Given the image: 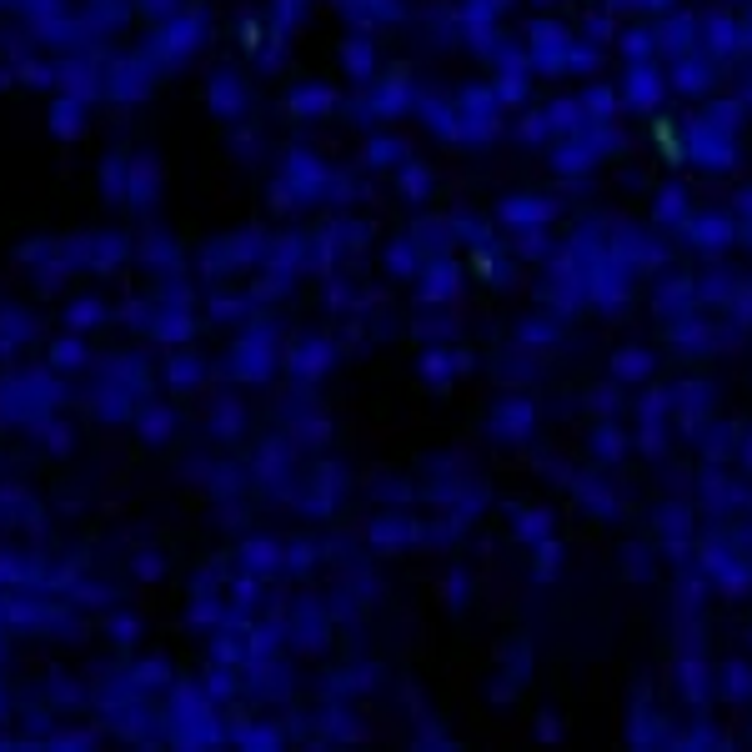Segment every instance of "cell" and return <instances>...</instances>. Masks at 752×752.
<instances>
[{"label":"cell","mask_w":752,"mask_h":752,"mask_svg":"<svg viewBox=\"0 0 752 752\" xmlns=\"http://www.w3.org/2000/svg\"><path fill=\"white\" fill-rule=\"evenodd\" d=\"M136 572H141V577H156V572H161V562H156V557H141V562H136Z\"/></svg>","instance_id":"7"},{"label":"cell","mask_w":752,"mask_h":752,"mask_svg":"<svg viewBox=\"0 0 752 752\" xmlns=\"http://www.w3.org/2000/svg\"><path fill=\"white\" fill-rule=\"evenodd\" d=\"M106 632H111L116 642H131V637H136V617H111V622H106Z\"/></svg>","instance_id":"6"},{"label":"cell","mask_w":752,"mask_h":752,"mask_svg":"<svg viewBox=\"0 0 752 752\" xmlns=\"http://www.w3.org/2000/svg\"><path fill=\"white\" fill-rule=\"evenodd\" d=\"M86 361H91V351H86L81 331H66L61 341H51V366H56V371H76V366H86Z\"/></svg>","instance_id":"2"},{"label":"cell","mask_w":752,"mask_h":752,"mask_svg":"<svg viewBox=\"0 0 752 752\" xmlns=\"http://www.w3.org/2000/svg\"><path fill=\"white\" fill-rule=\"evenodd\" d=\"M101 321H111V306L101 296H76L66 306V331H96Z\"/></svg>","instance_id":"1"},{"label":"cell","mask_w":752,"mask_h":752,"mask_svg":"<svg viewBox=\"0 0 752 752\" xmlns=\"http://www.w3.org/2000/svg\"><path fill=\"white\" fill-rule=\"evenodd\" d=\"M46 742H51V747H91L96 732H51Z\"/></svg>","instance_id":"5"},{"label":"cell","mask_w":752,"mask_h":752,"mask_svg":"<svg viewBox=\"0 0 752 752\" xmlns=\"http://www.w3.org/2000/svg\"><path fill=\"white\" fill-rule=\"evenodd\" d=\"M116 261H121V241H111V236H91V271H116Z\"/></svg>","instance_id":"3"},{"label":"cell","mask_w":752,"mask_h":752,"mask_svg":"<svg viewBox=\"0 0 752 752\" xmlns=\"http://www.w3.org/2000/svg\"><path fill=\"white\" fill-rule=\"evenodd\" d=\"M171 437V417L166 412H141V442H166Z\"/></svg>","instance_id":"4"}]
</instances>
